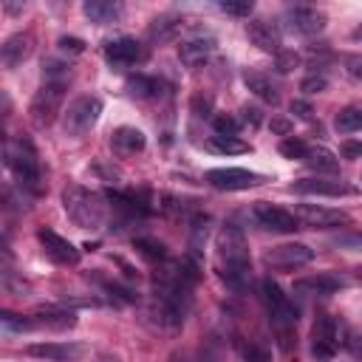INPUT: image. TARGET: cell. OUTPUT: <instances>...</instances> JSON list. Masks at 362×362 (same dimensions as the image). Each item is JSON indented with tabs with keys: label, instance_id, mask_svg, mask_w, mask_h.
Segmentation results:
<instances>
[{
	"label": "cell",
	"instance_id": "1",
	"mask_svg": "<svg viewBox=\"0 0 362 362\" xmlns=\"http://www.w3.org/2000/svg\"><path fill=\"white\" fill-rule=\"evenodd\" d=\"M218 263H221V277L229 288L243 291L249 286V280H252L249 243L235 223H226L218 232Z\"/></svg>",
	"mask_w": 362,
	"mask_h": 362
},
{
	"label": "cell",
	"instance_id": "2",
	"mask_svg": "<svg viewBox=\"0 0 362 362\" xmlns=\"http://www.w3.org/2000/svg\"><path fill=\"white\" fill-rule=\"evenodd\" d=\"M62 206H65V215L79 229H102V223H105V198L93 189L68 184L62 189Z\"/></svg>",
	"mask_w": 362,
	"mask_h": 362
},
{
	"label": "cell",
	"instance_id": "3",
	"mask_svg": "<svg viewBox=\"0 0 362 362\" xmlns=\"http://www.w3.org/2000/svg\"><path fill=\"white\" fill-rule=\"evenodd\" d=\"M6 161L14 173V181L31 192V195H42V170H40V158L37 150L31 147V141L17 139L6 147Z\"/></svg>",
	"mask_w": 362,
	"mask_h": 362
},
{
	"label": "cell",
	"instance_id": "4",
	"mask_svg": "<svg viewBox=\"0 0 362 362\" xmlns=\"http://www.w3.org/2000/svg\"><path fill=\"white\" fill-rule=\"evenodd\" d=\"M102 116V102L96 96H79L62 113V133L71 139H82Z\"/></svg>",
	"mask_w": 362,
	"mask_h": 362
},
{
	"label": "cell",
	"instance_id": "5",
	"mask_svg": "<svg viewBox=\"0 0 362 362\" xmlns=\"http://www.w3.org/2000/svg\"><path fill=\"white\" fill-rule=\"evenodd\" d=\"M62 99H65V82H51V79H45L42 88L34 93L31 107H28V116H31L34 127H48V124H54L57 113L62 110Z\"/></svg>",
	"mask_w": 362,
	"mask_h": 362
},
{
	"label": "cell",
	"instance_id": "6",
	"mask_svg": "<svg viewBox=\"0 0 362 362\" xmlns=\"http://www.w3.org/2000/svg\"><path fill=\"white\" fill-rule=\"evenodd\" d=\"M311 260H314V249L305 243H280L263 255V263L269 269H277V272H291V269H300Z\"/></svg>",
	"mask_w": 362,
	"mask_h": 362
},
{
	"label": "cell",
	"instance_id": "7",
	"mask_svg": "<svg viewBox=\"0 0 362 362\" xmlns=\"http://www.w3.org/2000/svg\"><path fill=\"white\" fill-rule=\"evenodd\" d=\"M339 351V331H337V322L334 317L328 314H320L314 320V328H311V356L317 362H328L334 359V354Z\"/></svg>",
	"mask_w": 362,
	"mask_h": 362
},
{
	"label": "cell",
	"instance_id": "8",
	"mask_svg": "<svg viewBox=\"0 0 362 362\" xmlns=\"http://www.w3.org/2000/svg\"><path fill=\"white\" fill-rule=\"evenodd\" d=\"M206 181L215 189L235 192V189H249V187L263 184V175L260 173H252V170H243V167H218V170H209L206 173Z\"/></svg>",
	"mask_w": 362,
	"mask_h": 362
},
{
	"label": "cell",
	"instance_id": "9",
	"mask_svg": "<svg viewBox=\"0 0 362 362\" xmlns=\"http://www.w3.org/2000/svg\"><path fill=\"white\" fill-rule=\"evenodd\" d=\"M291 215L297 218V223L311 226V229H328V226H339V223L351 221L342 209H328V206H317V204H300Z\"/></svg>",
	"mask_w": 362,
	"mask_h": 362
},
{
	"label": "cell",
	"instance_id": "10",
	"mask_svg": "<svg viewBox=\"0 0 362 362\" xmlns=\"http://www.w3.org/2000/svg\"><path fill=\"white\" fill-rule=\"evenodd\" d=\"M37 238H40V243H42V249L51 260H57L62 266H76L79 263V249L68 238H62V235H57L54 229H45V226L37 229Z\"/></svg>",
	"mask_w": 362,
	"mask_h": 362
},
{
	"label": "cell",
	"instance_id": "11",
	"mask_svg": "<svg viewBox=\"0 0 362 362\" xmlns=\"http://www.w3.org/2000/svg\"><path fill=\"white\" fill-rule=\"evenodd\" d=\"M255 218H257V223H260L263 229H269V232H294V229H300L297 218H294L288 209L274 206V204H266V201L255 204Z\"/></svg>",
	"mask_w": 362,
	"mask_h": 362
},
{
	"label": "cell",
	"instance_id": "12",
	"mask_svg": "<svg viewBox=\"0 0 362 362\" xmlns=\"http://www.w3.org/2000/svg\"><path fill=\"white\" fill-rule=\"evenodd\" d=\"M286 25L294 31V34H303V37H311V34H320L325 28V14L311 8V6H294L286 11Z\"/></svg>",
	"mask_w": 362,
	"mask_h": 362
},
{
	"label": "cell",
	"instance_id": "13",
	"mask_svg": "<svg viewBox=\"0 0 362 362\" xmlns=\"http://www.w3.org/2000/svg\"><path fill=\"white\" fill-rule=\"evenodd\" d=\"M85 345L82 342H31L28 354L40 356V359H51V362H74L85 356Z\"/></svg>",
	"mask_w": 362,
	"mask_h": 362
},
{
	"label": "cell",
	"instance_id": "14",
	"mask_svg": "<svg viewBox=\"0 0 362 362\" xmlns=\"http://www.w3.org/2000/svg\"><path fill=\"white\" fill-rule=\"evenodd\" d=\"M212 54H215V37L209 34H195L178 45V57L187 68H201Z\"/></svg>",
	"mask_w": 362,
	"mask_h": 362
},
{
	"label": "cell",
	"instance_id": "15",
	"mask_svg": "<svg viewBox=\"0 0 362 362\" xmlns=\"http://www.w3.org/2000/svg\"><path fill=\"white\" fill-rule=\"evenodd\" d=\"M34 48V37L28 31H20V34H11L3 45H0V65L6 68H17L23 59H28Z\"/></svg>",
	"mask_w": 362,
	"mask_h": 362
},
{
	"label": "cell",
	"instance_id": "16",
	"mask_svg": "<svg viewBox=\"0 0 362 362\" xmlns=\"http://www.w3.org/2000/svg\"><path fill=\"white\" fill-rule=\"evenodd\" d=\"M246 37L260 51H269V54H277L280 51V28L274 23H269V20H252L246 25Z\"/></svg>",
	"mask_w": 362,
	"mask_h": 362
},
{
	"label": "cell",
	"instance_id": "17",
	"mask_svg": "<svg viewBox=\"0 0 362 362\" xmlns=\"http://www.w3.org/2000/svg\"><path fill=\"white\" fill-rule=\"evenodd\" d=\"M105 59L110 65H133L136 59H141V45L133 37H116L105 42Z\"/></svg>",
	"mask_w": 362,
	"mask_h": 362
},
{
	"label": "cell",
	"instance_id": "18",
	"mask_svg": "<svg viewBox=\"0 0 362 362\" xmlns=\"http://www.w3.org/2000/svg\"><path fill=\"white\" fill-rule=\"evenodd\" d=\"M110 144H113V150H116L119 156H136V153H141V150H144L147 139H144V133H141L139 127L122 124V127H116V130H113Z\"/></svg>",
	"mask_w": 362,
	"mask_h": 362
},
{
	"label": "cell",
	"instance_id": "19",
	"mask_svg": "<svg viewBox=\"0 0 362 362\" xmlns=\"http://www.w3.org/2000/svg\"><path fill=\"white\" fill-rule=\"evenodd\" d=\"M122 3H110V0H88L82 3V14L93 23V25H107V23H116L122 17Z\"/></svg>",
	"mask_w": 362,
	"mask_h": 362
},
{
	"label": "cell",
	"instance_id": "20",
	"mask_svg": "<svg viewBox=\"0 0 362 362\" xmlns=\"http://www.w3.org/2000/svg\"><path fill=\"white\" fill-rule=\"evenodd\" d=\"M291 189L300 195H331V198L351 192L342 181H328V178H300L297 184H291Z\"/></svg>",
	"mask_w": 362,
	"mask_h": 362
},
{
	"label": "cell",
	"instance_id": "21",
	"mask_svg": "<svg viewBox=\"0 0 362 362\" xmlns=\"http://www.w3.org/2000/svg\"><path fill=\"white\" fill-rule=\"evenodd\" d=\"M243 82H246V88H249L260 102H266V105H277V102H280V93H277V88L272 85V79H269L266 74L246 71V74H243Z\"/></svg>",
	"mask_w": 362,
	"mask_h": 362
},
{
	"label": "cell",
	"instance_id": "22",
	"mask_svg": "<svg viewBox=\"0 0 362 362\" xmlns=\"http://www.w3.org/2000/svg\"><path fill=\"white\" fill-rule=\"evenodd\" d=\"M311 170H317V173H337L339 170V161H337V156L328 150V147H322V144H317V147H305V153L300 156Z\"/></svg>",
	"mask_w": 362,
	"mask_h": 362
},
{
	"label": "cell",
	"instance_id": "23",
	"mask_svg": "<svg viewBox=\"0 0 362 362\" xmlns=\"http://www.w3.org/2000/svg\"><path fill=\"white\" fill-rule=\"evenodd\" d=\"M34 325H45V328L65 331V328H74V325H76V314H74V311H65V308H42V311H37Z\"/></svg>",
	"mask_w": 362,
	"mask_h": 362
},
{
	"label": "cell",
	"instance_id": "24",
	"mask_svg": "<svg viewBox=\"0 0 362 362\" xmlns=\"http://www.w3.org/2000/svg\"><path fill=\"white\" fill-rule=\"evenodd\" d=\"M158 79L156 76H147V74H130L124 79V90L133 96V99H150L158 93Z\"/></svg>",
	"mask_w": 362,
	"mask_h": 362
},
{
	"label": "cell",
	"instance_id": "25",
	"mask_svg": "<svg viewBox=\"0 0 362 362\" xmlns=\"http://www.w3.org/2000/svg\"><path fill=\"white\" fill-rule=\"evenodd\" d=\"M342 286H345V280L337 277V274H317V277L300 280L294 288H297V291H314V294H334V291H339Z\"/></svg>",
	"mask_w": 362,
	"mask_h": 362
},
{
	"label": "cell",
	"instance_id": "26",
	"mask_svg": "<svg viewBox=\"0 0 362 362\" xmlns=\"http://www.w3.org/2000/svg\"><path fill=\"white\" fill-rule=\"evenodd\" d=\"M206 147L218 156H240V153H249V141L238 139V136H209Z\"/></svg>",
	"mask_w": 362,
	"mask_h": 362
},
{
	"label": "cell",
	"instance_id": "27",
	"mask_svg": "<svg viewBox=\"0 0 362 362\" xmlns=\"http://www.w3.org/2000/svg\"><path fill=\"white\" fill-rule=\"evenodd\" d=\"M334 127L339 130V133H356L359 127H362V110L359 107H345V110H339L337 113V119H334Z\"/></svg>",
	"mask_w": 362,
	"mask_h": 362
},
{
	"label": "cell",
	"instance_id": "28",
	"mask_svg": "<svg viewBox=\"0 0 362 362\" xmlns=\"http://www.w3.org/2000/svg\"><path fill=\"white\" fill-rule=\"evenodd\" d=\"M178 28H181V23L175 20V17H161V20H156L150 28H147V34H150V40H173L175 34H178Z\"/></svg>",
	"mask_w": 362,
	"mask_h": 362
},
{
	"label": "cell",
	"instance_id": "29",
	"mask_svg": "<svg viewBox=\"0 0 362 362\" xmlns=\"http://www.w3.org/2000/svg\"><path fill=\"white\" fill-rule=\"evenodd\" d=\"M96 277V283L105 288V291H110V297H116V300H122V303H136V294L127 288V286H122V283H116V280H107V277H99V274H93Z\"/></svg>",
	"mask_w": 362,
	"mask_h": 362
},
{
	"label": "cell",
	"instance_id": "30",
	"mask_svg": "<svg viewBox=\"0 0 362 362\" xmlns=\"http://www.w3.org/2000/svg\"><path fill=\"white\" fill-rule=\"evenodd\" d=\"M136 249H139V255H144L147 260H164V243L161 240H156V238H139L136 240Z\"/></svg>",
	"mask_w": 362,
	"mask_h": 362
},
{
	"label": "cell",
	"instance_id": "31",
	"mask_svg": "<svg viewBox=\"0 0 362 362\" xmlns=\"http://www.w3.org/2000/svg\"><path fill=\"white\" fill-rule=\"evenodd\" d=\"M218 8L223 14H232V17H249L252 8H255V3L252 0H221Z\"/></svg>",
	"mask_w": 362,
	"mask_h": 362
},
{
	"label": "cell",
	"instance_id": "32",
	"mask_svg": "<svg viewBox=\"0 0 362 362\" xmlns=\"http://www.w3.org/2000/svg\"><path fill=\"white\" fill-rule=\"evenodd\" d=\"M300 65V54L297 51H277L274 54V68H277V74H291L294 68Z\"/></svg>",
	"mask_w": 362,
	"mask_h": 362
},
{
	"label": "cell",
	"instance_id": "33",
	"mask_svg": "<svg viewBox=\"0 0 362 362\" xmlns=\"http://www.w3.org/2000/svg\"><path fill=\"white\" fill-rule=\"evenodd\" d=\"M212 124H215L218 136H238V130H240V122H238L235 116H229V113L212 116Z\"/></svg>",
	"mask_w": 362,
	"mask_h": 362
},
{
	"label": "cell",
	"instance_id": "34",
	"mask_svg": "<svg viewBox=\"0 0 362 362\" xmlns=\"http://www.w3.org/2000/svg\"><path fill=\"white\" fill-rule=\"evenodd\" d=\"M0 325H6L11 331H31L34 328V320L20 317V314H11V311H0Z\"/></svg>",
	"mask_w": 362,
	"mask_h": 362
},
{
	"label": "cell",
	"instance_id": "35",
	"mask_svg": "<svg viewBox=\"0 0 362 362\" xmlns=\"http://www.w3.org/2000/svg\"><path fill=\"white\" fill-rule=\"evenodd\" d=\"M305 141L303 139H297V136H288V139H283L280 141V156H286V158H300L303 153H305Z\"/></svg>",
	"mask_w": 362,
	"mask_h": 362
},
{
	"label": "cell",
	"instance_id": "36",
	"mask_svg": "<svg viewBox=\"0 0 362 362\" xmlns=\"http://www.w3.org/2000/svg\"><path fill=\"white\" fill-rule=\"evenodd\" d=\"M243 362H272V354H269L266 345H260V342H249V345L243 348Z\"/></svg>",
	"mask_w": 362,
	"mask_h": 362
},
{
	"label": "cell",
	"instance_id": "37",
	"mask_svg": "<svg viewBox=\"0 0 362 362\" xmlns=\"http://www.w3.org/2000/svg\"><path fill=\"white\" fill-rule=\"evenodd\" d=\"M328 88V79L322 76V74H311V76H305L303 82H300V90H305L308 96L311 93H322Z\"/></svg>",
	"mask_w": 362,
	"mask_h": 362
},
{
	"label": "cell",
	"instance_id": "38",
	"mask_svg": "<svg viewBox=\"0 0 362 362\" xmlns=\"http://www.w3.org/2000/svg\"><path fill=\"white\" fill-rule=\"evenodd\" d=\"M240 119H243V124H249V127H260L263 113H260L257 105H243V107H240Z\"/></svg>",
	"mask_w": 362,
	"mask_h": 362
},
{
	"label": "cell",
	"instance_id": "39",
	"mask_svg": "<svg viewBox=\"0 0 362 362\" xmlns=\"http://www.w3.org/2000/svg\"><path fill=\"white\" fill-rule=\"evenodd\" d=\"M59 48L65 54H82L85 51V40H79V37H59Z\"/></svg>",
	"mask_w": 362,
	"mask_h": 362
},
{
	"label": "cell",
	"instance_id": "40",
	"mask_svg": "<svg viewBox=\"0 0 362 362\" xmlns=\"http://www.w3.org/2000/svg\"><path fill=\"white\" fill-rule=\"evenodd\" d=\"M209 107H212V99L204 96V93H195L192 96V113L195 116H209Z\"/></svg>",
	"mask_w": 362,
	"mask_h": 362
},
{
	"label": "cell",
	"instance_id": "41",
	"mask_svg": "<svg viewBox=\"0 0 362 362\" xmlns=\"http://www.w3.org/2000/svg\"><path fill=\"white\" fill-rule=\"evenodd\" d=\"M291 113H294L297 119H303V122H308L314 110H311V105H308L305 99H294V102H291Z\"/></svg>",
	"mask_w": 362,
	"mask_h": 362
},
{
	"label": "cell",
	"instance_id": "42",
	"mask_svg": "<svg viewBox=\"0 0 362 362\" xmlns=\"http://www.w3.org/2000/svg\"><path fill=\"white\" fill-rule=\"evenodd\" d=\"M342 156L345 158H359L362 156V144L359 141H345L342 144Z\"/></svg>",
	"mask_w": 362,
	"mask_h": 362
},
{
	"label": "cell",
	"instance_id": "43",
	"mask_svg": "<svg viewBox=\"0 0 362 362\" xmlns=\"http://www.w3.org/2000/svg\"><path fill=\"white\" fill-rule=\"evenodd\" d=\"M62 300L71 303V305H99L96 297H62Z\"/></svg>",
	"mask_w": 362,
	"mask_h": 362
},
{
	"label": "cell",
	"instance_id": "44",
	"mask_svg": "<svg viewBox=\"0 0 362 362\" xmlns=\"http://www.w3.org/2000/svg\"><path fill=\"white\" fill-rule=\"evenodd\" d=\"M272 130H277V133H288V130H291V124H288V122H283V119H274V122H272Z\"/></svg>",
	"mask_w": 362,
	"mask_h": 362
},
{
	"label": "cell",
	"instance_id": "45",
	"mask_svg": "<svg viewBox=\"0 0 362 362\" xmlns=\"http://www.w3.org/2000/svg\"><path fill=\"white\" fill-rule=\"evenodd\" d=\"M6 11L8 14H17V11H23V3H6Z\"/></svg>",
	"mask_w": 362,
	"mask_h": 362
},
{
	"label": "cell",
	"instance_id": "46",
	"mask_svg": "<svg viewBox=\"0 0 362 362\" xmlns=\"http://www.w3.org/2000/svg\"><path fill=\"white\" fill-rule=\"evenodd\" d=\"M356 65H359V57L351 59V74H354V76H359V68H356Z\"/></svg>",
	"mask_w": 362,
	"mask_h": 362
}]
</instances>
